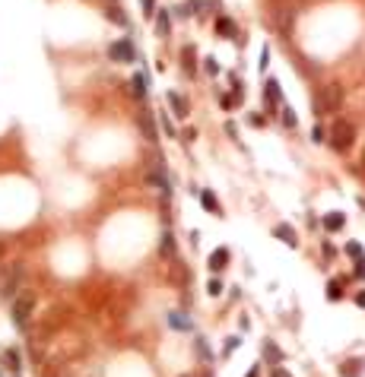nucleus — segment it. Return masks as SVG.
I'll return each mask as SVG.
<instances>
[{"mask_svg":"<svg viewBox=\"0 0 365 377\" xmlns=\"http://www.w3.org/2000/svg\"><path fill=\"white\" fill-rule=\"evenodd\" d=\"M340 108H343V86H340V82L321 86V92L314 96V114L324 117V114H337Z\"/></svg>","mask_w":365,"mask_h":377,"instance_id":"f257e3e1","label":"nucleus"},{"mask_svg":"<svg viewBox=\"0 0 365 377\" xmlns=\"http://www.w3.org/2000/svg\"><path fill=\"white\" fill-rule=\"evenodd\" d=\"M327 146L340 156H346V152L356 146V124L352 121H337L331 130H327Z\"/></svg>","mask_w":365,"mask_h":377,"instance_id":"f03ea898","label":"nucleus"},{"mask_svg":"<svg viewBox=\"0 0 365 377\" xmlns=\"http://www.w3.org/2000/svg\"><path fill=\"white\" fill-rule=\"evenodd\" d=\"M32 311H35V295H32V292H16V295L10 298V314H13V323L19 329L29 326Z\"/></svg>","mask_w":365,"mask_h":377,"instance_id":"7ed1b4c3","label":"nucleus"},{"mask_svg":"<svg viewBox=\"0 0 365 377\" xmlns=\"http://www.w3.org/2000/svg\"><path fill=\"white\" fill-rule=\"evenodd\" d=\"M108 61L111 64H134L137 61V48H134V38H117L108 44Z\"/></svg>","mask_w":365,"mask_h":377,"instance_id":"20e7f679","label":"nucleus"},{"mask_svg":"<svg viewBox=\"0 0 365 377\" xmlns=\"http://www.w3.org/2000/svg\"><path fill=\"white\" fill-rule=\"evenodd\" d=\"M22 276H26L22 263H13V266L4 273V279H0V295H4V298H13L16 292H19V286H22Z\"/></svg>","mask_w":365,"mask_h":377,"instance_id":"39448f33","label":"nucleus"},{"mask_svg":"<svg viewBox=\"0 0 365 377\" xmlns=\"http://www.w3.org/2000/svg\"><path fill=\"white\" fill-rule=\"evenodd\" d=\"M216 35H219V38L235 41V44H241V32H238V26H235V19L226 16V13H219V16H216Z\"/></svg>","mask_w":365,"mask_h":377,"instance_id":"423d86ee","label":"nucleus"},{"mask_svg":"<svg viewBox=\"0 0 365 377\" xmlns=\"http://www.w3.org/2000/svg\"><path fill=\"white\" fill-rule=\"evenodd\" d=\"M264 102L270 105V117H273V108L282 102V89H279V79L276 76H267L264 79Z\"/></svg>","mask_w":365,"mask_h":377,"instance_id":"0eeeda50","label":"nucleus"},{"mask_svg":"<svg viewBox=\"0 0 365 377\" xmlns=\"http://www.w3.org/2000/svg\"><path fill=\"white\" fill-rule=\"evenodd\" d=\"M321 228H324V231H331V234L343 231V228H346V213H340V209H331L327 216H321Z\"/></svg>","mask_w":365,"mask_h":377,"instance_id":"6e6552de","label":"nucleus"},{"mask_svg":"<svg viewBox=\"0 0 365 377\" xmlns=\"http://www.w3.org/2000/svg\"><path fill=\"white\" fill-rule=\"evenodd\" d=\"M127 92H131L134 99H140V102L146 99V92H149V76H146V70H137V73L131 76V89H127Z\"/></svg>","mask_w":365,"mask_h":377,"instance_id":"1a4fd4ad","label":"nucleus"},{"mask_svg":"<svg viewBox=\"0 0 365 377\" xmlns=\"http://www.w3.org/2000/svg\"><path fill=\"white\" fill-rule=\"evenodd\" d=\"M229 260H232V251H229V247H216V251L210 254L207 266H210V273H222V269L229 266Z\"/></svg>","mask_w":365,"mask_h":377,"instance_id":"9d476101","label":"nucleus"},{"mask_svg":"<svg viewBox=\"0 0 365 377\" xmlns=\"http://www.w3.org/2000/svg\"><path fill=\"white\" fill-rule=\"evenodd\" d=\"M273 234H276V238H279L282 244H286V247H292V251L299 247V231L292 228L289 222H279V225H273Z\"/></svg>","mask_w":365,"mask_h":377,"instance_id":"9b49d317","label":"nucleus"},{"mask_svg":"<svg viewBox=\"0 0 365 377\" xmlns=\"http://www.w3.org/2000/svg\"><path fill=\"white\" fill-rule=\"evenodd\" d=\"M166 102L172 105V111H175V114H178V117H187V114H191V105H187V99L181 96V92H175V89H169V92H166Z\"/></svg>","mask_w":365,"mask_h":377,"instance_id":"f8f14e48","label":"nucleus"},{"mask_svg":"<svg viewBox=\"0 0 365 377\" xmlns=\"http://www.w3.org/2000/svg\"><path fill=\"white\" fill-rule=\"evenodd\" d=\"M181 70H184V76L197 73V48L194 44H184L181 48Z\"/></svg>","mask_w":365,"mask_h":377,"instance_id":"ddd939ff","label":"nucleus"},{"mask_svg":"<svg viewBox=\"0 0 365 377\" xmlns=\"http://www.w3.org/2000/svg\"><path fill=\"white\" fill-rule=\"evenodd\" d=\"M362 371H365V358H346L343 364H340V377H362Z\"/></svg>","mask_w":365,"mask_h":377,"instance_id":"4468645a","label":"nucleus"},{"mask_svg":"<svg viewBox=\"0 0 365 377\" xmlns=\"http://www.w3.org/2000/svg\"><path fill=\"white\" fill-rule=\"evenodd\" d=\"M152 19H156V35H159V38H169V35H172V13H169V10H156Z\"/></svg>","mask_w":365,"mask_h":377,"instance_id":"2eb2a0df","label":"nucleus"},{"mask_svg":"<svg viewBox=\"0 0 365 377\" xmlns=\"http://www.w3.org/2000/svg\"><path fill=\"white\" fill-rule=\"evenodd\" d=\"M137 127L143 130V136L149 139V143H156V124H152V111H140V117H137Z\"/></svg>","mask_w":365,"mask_h":377,"instance_id":"dca6fc26","label":"nucleus"},{"mask_svg":"<svg viewBox=\"0 0 365 377\" xmlns=\"http://www.w3.org/2000/svg\"><path fill=\"white\" fill-rule=\"evenodd\" d=\"M197 197H200V206H204L207 213L222 216V206H219V200H216V194H213V191H197Z\"/></svg>","mask_w":365,"mask_h":377,"instance_id":"f3484780","label":"nucleus"},{"mask_svg":"<svg viewBox=\"0 0 365 377\" xmlns=\"http://www.w3.org/2000/svg\"><path fill=\"white\" fill-rule=\"evenodd\" d=\"M105 19H108V22H114V26H121V29H127V26H131V19H127V13H124L121 7H114V4H108V7H105Z\"/></svg>","mask_w":365,"mask_h":377,"instance_id":"a211bd4d","label":"nucleus"},{"mask_svg":"<svg viewBox=\"0 0 365 377\" xmlns=\"http://www.w3.org/2000/svg\"><path fill=\"white\" fill-rule=\"evenodd\" d=\"M159 254L162 257H175V254H178V244H175V234L172 231H166L159 238Z\"/></svg>","mask_w":365,"mask_h":377,"instance_id":"6ab92c4d","label":"nucleus"},{"mask_svg":"<svg viewBox=\"0 0 365 377\" xmlns=\"http://www.w3.org/2000/svg\"><path fill=\"white\" fill-rule=\"evenodd\" d=\"M343 279H331L327 282V301H343Z\"/></svg>","mask_w":365,"mask_h":377,"instance_id":"aec40b11","label":"nucleus"},{"mask_svg":"<svg viewBox=\"0 0 365 377\" xmlns=\"http://www.w3.org/2000/svg\"><path fill=\"white\" fill-rule=\"evenodd\" d=\"M264 358H267L270 364H279V361H282V349H279L276 343H270V339H267V343H264Z\"/></svg>","mask_w":365,"mask_h":377,"instance_id":"412c9836","label":"nucleus"},{"mask_svg":"<svg viewBox=\"0 0 365 377\" xmlns=\"http://www.w3.org/2000/svg\"><path fill=\"white\" fill-rule=\"evenodd\" d=\"M292 16H296V13H289V10H279V13H273V22H276V29H279L282 35L289 32V22H292Z\"/></svg>","mask_w":365,"mask_h":377,"instance_id":"4be33fe9","label":"nucleus"},{"mask_svg":"<svg viewBox=\"0 0 365 377\" xmlns=\"http://www.w3.org/2000/svg\"><path fill=\"white\" fill-rule=\"evenodd\" d=\"M4 364H7L10 371H19V368H22V358H19V352H16V349H7V352H4Z\"/></svg>","mask_w":365,"mask_h":377,"instance_id":"5701e85b","label":"nucleus"},{"mask_svg":"<svg viewBox=\"0 0 365 377\" xmlns=\"http://www.w3.org/2000/svg\"><path fill=\"white\" fill-rule=\"evenodd\" d=\"M159 127H162V130H166V133H169L172 139H175V136H178V127H175V124H172V117H169L166 111H159Z\"/></svg>","mask_w":365,"mask_h":377,"instance_id":"b1692460","label":"nucleus"},{"mask_svg":"<svg viewBox=\"0 0 365 377\" xmlns=\"http://www.w3.org/2000/svg\"><path fill=\"white\" fill-rule=\"evenodd\" d=\"M279 121H282V127H289V130H292V127H299V117H296L292 108H282L279 111Z\"/></svg>","mask_w":365,"mask_h":377,"instance_id":"393cba45","label":"nucleus"},{"mask_svg":"<svg viewBox=\"0 0 365 377\" xmlns=\"http://www.w3.org/2000/svg\"><path fill=\"white\" fill-rule=\"evenodd\" d=\"M311 143H327V127H324L321 121L311 127Z\"/></svg>","mask_w":365,"mask_h":377,"instance_id":"a878e982","label":"nucleus"},{"mask_svg":"<svg viewBox=\"0 0 365 377\" xmlns=\"http://www.w3.org/2000/svg\"><path fill=\"white\" fill-rule=\"evenodd\" d=\"M194 346H197L200 361H210V358H213V355H210V346H207V339H204V336H197V339H194Z\"/></svg>","mask_w":365,"mask_h":377,"instance_id":"bb28decb","label":"nucleus"},{"mask_svg":"<svg viewBox=\"0 0 365 377\" xmlns=\"http://www.w3.org/2000/svg\"><path fill=\"white\" fill-rule=\"evenodd\" d=\"M207 292H210L213 298H219L222 292H226V286H222V279H210V282H207Z\"/></svg>","mask_w":365,"mask_h":377,"instance_id":"cd10ccee","label":"nucleus"},{"mask_svg":"<svg viewBox=\"0 0 365 377\" xmlns=\"http://www.w3.org/2000/svg\"><path fill=\"white\" fill-rule=\"evenodd\" d=\"M346 254L352 257V260H362V257H365V254H362V244H359V241H346Z\"/></svg>","mask_w":365,"mask_h":377,"instance_id":"c85d7f7f","label":"nucleus"},{"mask_svg":"<svg viewBox=\"0 0 365 377\" xmlns=\"http://www.w3.org/2000/svg\"><path fill=\"white\" fill-rule=\"evenodd\" d=\"M248 124H251V127H257V130H261V127H267V117H264L261 111H248Z\"/></svg>","mask_w":365,"mask_h":377,"instance_id":"c756f323","label":"nucleus"},{"mask_svg":"<svg viewBox=\"0 0 365 377\" xmlns=\"http://www.w3.org/2000/svg\"><path fill=\"white\" fill-rule=\"evenodd\" d=\"M238 346H241V339H238V336H229V339H226V349H222V358H229Z\"/></svg>","mask_w":365,"mask_h":377,"instance_id":"7c9ffc66","label":"nucleus"},{"mask_svg":"<svg viewBox=\"0 0 365 377\" xmlns=\"http://www.w3.org/2000/svg\"><path fill=\"white\" fill-rule=\"evenodd\" d=\"M219 105H222V108H226V111H232V108H235V105H238V102H235V96H232V92H219Z\"/></svg>","mask_w":365,"mask_h":377,"instance_id":"2f4dec72","label":"nucleus"},{"mask_svg":"<svg viewBox=\"0 0 365 377\" xmlns=\"http://www.w3.org/2000/svg\"><path fill=\"white\" fill-rule=\"evenodd\" d=\"M204 70L210 76H216L219 73V61H216V57H204Z\"/></svg>","mask_w":365,"mask_h":377,"instance_id":"473e14b6","label":"nucleus"},{"mask_svg":"<svg viewBox=\"0 0 365 377\" xmlns=\"http://www.w3.org/2000/svg\"><path fill=\"white\" fill-rule=\"evenodd\" d=\"M140 7H143V16H146V19L156 16V0H140Z\"/></svg>","mask_w":365,"mask_h":377,"instance_id":"72a5a7b5","label":"nucleus"},{"mask_svg":"<svg viewBox=\"0 0 365 377\" xmlns=\"http://www.w3.org/2000/svg\"><path fill=\"white\" fill-rule=\"evenodd\" d=\"M267 64H270V44H264V48H261V64H257V70L267 73Z\"/></svg>","mask_w":365,"mask_h":377,"instance_id":"f704fd0d","label":"nucleus"},{"mask_svg":"<svg viewBox=\"0 0 365 377\" xmlns=\"http://www.w3.org/2000/svg\"><path fill=\"white\" fill-rule=\"evenodd\" d=\"M169 320H172V326H178V329H191V323L184 320V314H172Z\"/></svg>","mask_w":365,"mask_h":377,"instance_id":"c9c22d12","label":"nucleus"},{"mask_svg":"<svg viewBox=\"0 0 365 377\" xmlns=\"http://www.w3.org/2000/svg\"><path fill=\"white\" fill-rule=\"evenodd\" d=\"M178 136L184 139V143H194V139H197V127H184V130H181Z\"/></svg>","mask_w":365,"mask_h":377,"instance_id":"e433bc0d","label":"nucleus"},{"mask_svg":"<svg viewBox=\"0 0 365 377\" xmlns=\"http://www.w3.org/2000/svg\"><path fill=\"white\" fill-rule=\"evenodd\" d=\"M270 377H289L286 368H279V364H270Z\"/></svg>","mask_w":365,"mask_h":377,"instance_id":"4c0bfd02","label":"nucleus"},{"mask_svg":"<svg viewBox=\"0 0 365 377\" xmlns=\"http://www.w3.org/2000/svg\"><path fill=\"white\" fill-rule=\"evenodd\" d=\"M238 326L245 329V333H248V329H251V320H248V314H241V317H238Z\"/></svg>","mask_w":365,"mask_h":377,"instance_id":"58836bf2","label":"nucleus"},{"mask_svg":"<svg viewBox=\"0 0 365 377\" xmlns=\"http://www.w3.org/2000/svg\"><path fill=\"white\" fill-rule=\"evenodd\" d=\"M356 276L365 279V257H362V260H356Z\"/></svg>","mask_w":365,"mask_h":377,"instance_id":"ea45409f","label":"nucleus"},{"mask_svg":"<svg viewBox=\"0 0 365 377\" xmlns=\"http://www.w3.org/2000/svg\"><path fill=\"white\" fill-rule=\"evenodd\" d=\"M352 301H356V308L365 311V292H356V298H352Z\"/></svg>","mask_w":365,"mask_h":377,"instance_id":"a19ab883","label":"nucleus"},{"mask_svg":"<svg viewBox=\"0 0 365 377\" xmlns=\"http://www.w3.org/2000/svg\"><path fill=\"white\" fill-rule=\"evenodd\" d=\"M226 133H229L232 139H238V130H235V124H232V121H226Z\"/></svg>","mask_w":365,"mask_h":377,"instance_id":"79ce46f5","label":"nucleus"},{"mask_svg":"<svg viewBox=\"0 0 365 377\" xmlns=\"http://www.w3.org/2000/svg\"><path fill=\"white\" fill-rule=\"evenodd\" d=\"M334 254H337V251H334V244H327V241H324V257H327V260H331Z\"/></svg>","mask_w":365,"mask_h":377,"instance_id":"37998d69","label":"nucleus"},{"mask_svg":"<svg viewBox=\"0 0 365 377\" xmlns=\"http://www.w3.org/2000/svg\"><path fill=\"white\" fill-rule=\"evenodd\" d=\"M248 377H261V364H254V368L248 371Z\"/></svg>","mask_w":365,"mask_h":377,"instance_id":"c03bdc74","label":"nucleus"}]
</instances>
